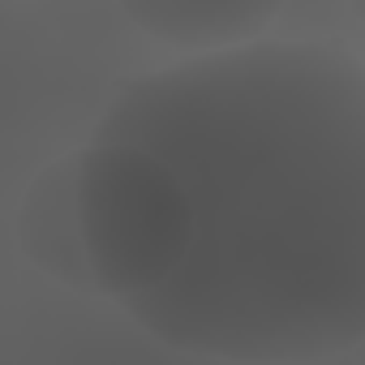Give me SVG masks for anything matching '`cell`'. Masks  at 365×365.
I'll use <instances>...</instances> for the list:
<instances>
[{"label":"cell","instance_id":"cell-2","mask_svg":"<svg viewBox=\"0 0 365 365\" xmlns=\"http://www.w3.org/2000/svg\"><path fill=\"white\" fill-rule=\"evenodd\" d=\"M78 220L95 292L133 305L190 258L194 207L172 168L138 146L91 138L78 150Z\"/></svg>","mask_w":365,"mask_h":365},{"label":"cell","instance_id":"cell-4","mask_svg":"<svg viewBox=\"0 0 365 365\" xmlns=\"http://www.w3.org/2000/svg\"><path fill=\"white\" fill-rule=\"evenodd\" d=\"M125 18L172 48H185L190 56H211L267 39V26L279 18V9L245 0H138L125 5Z\"/></svg>","mask_w":365,"mask_h":365},{"label":"cell","instance_id":"cell-3","mask_svg":"<svg viewBox=\"0 0 365 365\" xmlns=\"http://www.w3.org/2000/svg\"><path fill=\"white\" fill-rule=\"evenodd\" d=\"M22 250L56 284L95 288L82 245V220H78V150L48 163L35 176L22 207Z\"/></svg>","mask_w":365,"mask_h":365},{"label":"cell","instance_id":"cell-5","mask_svg":"<svg viewBox=\"0 0 365 365\" xmlns=\"http://www.w3.org/2000/svg\"><path fill=\"white\" fill-rule=\"evenodd\" d=\"M352 14H356V18H361V22H365V5H356V9H352Z\"/></svg>","mask_w":365,"mask_h":365},{"label":"cell","instance_id":"cell-1","mask_svg":"<svg viewBox=\"0 0 365 365\" xmlns=\"http://www.w3.org/2000/svg\"><path fill=\"white\" fill-rule=\"evenodd\" d=\"M95 138L172 168L190 258L125 305L159 344L237 365H301L365 339V61L322 39H258L133 78Z\"/></svg>","mask_w":365,"mask_h":365}]
</instances>
